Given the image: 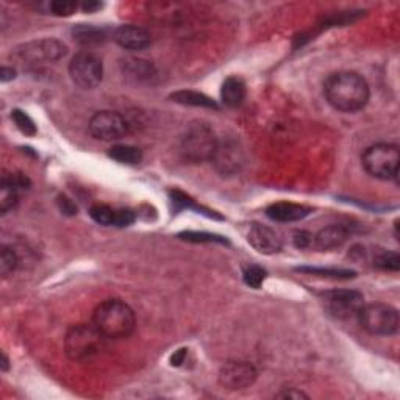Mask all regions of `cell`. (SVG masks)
Returning <instances> with one entry per match:
<instances>
[{"label":"cell","mask_w":400,"mask_h":400,"mask_svg":"<svg viewBox=\"0 0 400 400\" xmlns=\"http://www.w3.org/2000/svg\"><path fill=\"white\" fill-rule=\"evenodd\" d=\"M324 96L341 113H357L369 102V85L363 75L353 71L330 74L324 82Z\"/></svg>","instance_id":"obj_1"},{"label":"cell","mask_w":400,"mask_h":400,"mask_svg":"<svg viewBox=\"0 0 400 400\" xmlns=\"http://www.w3.org/2000/svg\"><path fill=\"white\" fill-rule=\"evenodd\" d=\"M92 324L108 339H123L135 332L136 317L130 305L119 299H107L96 306Z\"/></svg>","instance_id":"obj_2"},{"label":"cell","mask_w":400,"mask_h":400,"mask_svg":"<svg viewBox=\"0 0 400 400\" xmlns=\"http://www.w3.org/2000/svg\"><path fill=\"white\" fill-rule=\"evenodd\" d=\"M107 339L94 324H77L67 330L65 352L75 363H86L105 350Z\"/></svg>","instance_id":"obj_3"},{"label":"cell","mask_w":400,"mask_h":400,"mask_svg":"<svg viewBox=\"0 0 400 400\" xmlns=\"http://www.w3.org/2000/svg\"><path fill=\"white\" fill-rule=\"evenodd\" d=\"M361 165L370 177L379 180H397L400 152L397 144L377 143L361 155Z\"/></svg>","instance_id":"obj_4"},{"label":"cell","mask_w":400,"mask_h":400,"mask_svg":"<svg viewBox=\"0 0 400 400\" xmlns=\"http://www.w3.org/2000/svg\"><path fill=\"white\" fill-rule=\"evenodd\" d=\"M218 136L210 125L205 123L189 124L182 136V154L188 161L202 163L210 161L218 146Z\"/></svg>","instance_id":"obj_5"},{"label":"cell","mask_w":400,"mask_h":400,"mask_svg":"<svg viewBox=\"0 0 400 400\" xmlns=\"http://www.w3.org/2000/svg\"><path fill=\"white\" fill-rule=\"evenodd\" d=\"M357 319L361 328L374 336L396 335L400 326L397 308L383 302L364 304Z\"/></svg>","instance_id":"obj_6"},{"label":"cell","mask_w":400,"mask_h":400,"mask_svg":"<svg viewBox=\"0 0 400 400\" xmlns=\"http://www.w3.org/2000/svg\"><path fill=\"white\" fill-rule=\"evenodd\" d=\"M67 54V45L54 38H43L28 41L25 44L17 45L14 49V56L25 65H48L61 60Z\"/></svg>","instance_id":"obj_7"},{"label":"cell","mask_w":400,"mask_h":400,"mask_svg":"<svg viewBox=\"0 0 400 400\" xmlns=\"http://www.w3.org/2000/svg\"><path fill=\"white\" fill-rule=\"evenodd\" d=\"M69 75L78 88L94 90L103 78L102 60L91 52H78L69 63Z\"/></svg>","instance_id":"obj_8"},{"label":"cell","mask_w":400,"mask_h":400,"mask_svg":"<svg viewBox=\"0 0 400 400\" xmlns=\"http://www.w3.org/2000/svg\"><path fill=\"white\" fill-rule=\"evenodd\" d=\"M88 129L91 136L98 141H119L129 133V123L118 112L103 109L91 116Z\"/></svg>","instance_id":"obj_9"},{"label":"cell","mask_w":400,"mask_h":400,"mask_svg":"<svg viewBox=\"0 0 400 400\" xmlns=\"http://www.w3.org/2000/svg\"><path fill=\"white\" fill-rule=\"evenodd\" d=\"M257 377L258 370L252 363L233 359L222 364V368L219 369L218 381L224 390L241 391L252 386L257 381Z\"/></svg>","instance_id":"obj_10"},{"label":"cell","mask_w":400,"mask_h":400,"mask_svg":"<svg viewBox=\"0 0 400 400\" xmlns=\"http://www.w3.org/2000/svg\"><path fill=\"white\" fill-rule=\"evenodd\" d=\"M326 308L327 311L336 319H347L357 317L359 310L363 308L364 295L355 291V289H336L326 294Z\"/></svg>","instance_id":"obj_11"},{"label":"cell","mask_w":400,"mask_h":400,"mask_svg":"<svg viewBox=\"0 0 400 400\" xmlns=\"http://www.w3.org/2000/svg\"><path fill=\"white\" fill-rule=\"evenodd\" d=\"M210 161L221 176H235L244 166V152L233 139H219Z\"/></svg>","instance_id":"obj_12"},{"label":"cell","mask_w":400,"mask_h":400,"mask_svg":"<svg viewBox=\"0 0 400 400\" xmlns=\"http://www.w3.org/2000/svg\"><path fill=\"white\" fill-rule=\"evenodd\" d=\"M249 244H251L255 251L264 255H274L278 253L283 249V240L278 231L268 227V225L253 224L247 235Z\"/></svg>","instance_id":"obj_13"},{"label":"cell","mask_w":400,"mask_h":400,"mask_svg":"<svg viewBox=\"0 0 400 400\" xmlns=\"http://www.w3.org/2000/svg\"><path fill=\"white\" fill-rule=\"evenodd\" d=\"M114 43L120 45L125 50L139 52L147 49L150 43H152V36L144 27L133 25V24H124L119 25L113 32Z\"/></svg>","instance_id":"obj_14"},{"label":"cell","mask_w":400,"mask_h":400,"mask_svg":"<svg viewBox=\"0 0 400 400\" xmlns=\"http://www.w3.org/2000/svg\"><path fill=\"white\" fill-rule=\"evenodd\" d=\"M350 231L347 227L341 224H330L327 227H324L317 231V233L313 236V246H315L317 251L322 252H330L335 251V249H339L344 242L349 240Z\"/></svg>","instance_id":"obj_15"},{"label":"cell","mask_w":400,"mask_h":400,"mask_svg":"<svg viewBox=\"0 0 400 400\" xmlns=\"http://www.w3.org/2000/svg\"><path fill=\"white\" fill-rule=\"evenodd\" d=\"M311 213V208L293 202H277L266 208V216L275 222H297Z\"/></svg>","instance_id":"obj_16"},{"label":"cell","mask_w":400,"mask_h":400,"mask_svg":"<svg viewBox=\"0 0 400 400\" xmlns=\"http://www.w3.org/2000/svg\"><path fill=\"white\" fill-rule=\"evenodd\" d=\"M246 98V83L240 77H229L224 80L221 88V101L225 107H240Z\"/></svg>","instance_id":"obj_17"},{"label":"cell","mask_w":400,"mask_h":400,"mask_svg":"<svg viewBox=\"0 0 400 400\" xmlns=\"http://www.w3.org/2000/svg\"><path fill=\"white\" fill-rule=\"evenodd\" d=\"M124 74L127 77L135 80V82H147V80L154 78L156 75L155 66L147 60H141V58H127L123 63Z\"/></svg>","instance_id":"obj_18"},{"label":"cell","mask_w":400,"mask_h":400,"mask_svg":"<svg viewBox=\"0 0 400 400\" xmlns=\"http://www.w3.org/2000/svg\"><path fill=\"white\" fill-rule=\"evenodd\" d=\"M172 102L180 103V105H187V107H196V108H211L218 109L219 105L213 101L211 97H208L202 92L197 91H189V90H182L176 91L169 96Z\"/></svg>","instance_id":"obj_19"},{"label":"cell","mask_w":400,"mask_h":400,"mask_svg":"<svg viewBox=\"0 0 400 400\" xmlns=\"http://www.w3.org/2000/svg\"><path fill=\"white\" fill-rule=\"evenodd\" d=\"M72 34H74L75 41H78L83 45H96V44L103 43L107 39V33L103 28H98L94 25H85V24L74 27Z\"/></svg>","instance_id":"obj_20"},{"label":"cell","mask_w":400,"mask_h":400,"mask_svg":"<svg viewBox=\"0 0 400 400\" xmlns=\"http://www.w3.org/2000/svg\"><path fill=\"white\" fill-rule=\"evenodd\" d=\"M17 191H19V188L16 187L8 173L2 176V182H0V213L7 214L16 207Z\"/></svg>","instance_id":"obj_21"},{"label":"cell","mask_w":400,"mask_h":400,"mask_svg":"<svg viewBox=\"0 0 400 400\" xmlns=\"http://www.w3.org/2000/svg\"><path fill=\"white\" fill-rule=\"evenodd\" d=\"M108 156L123 165H138L143 160V152L138 147L127 146V144H116L108 150Z\"/></svg>","instance_id":"obj_22"},{"label":"cell","mask_w":400,"mask_h":400,"mask_svg":"<svg viewBox=\"0 0 400 400\" xmlns=\"http://www.w3.org/2000/svg\"><path fill=\"white\" fill-rule=\"evenodd\" d=\"M90 216L94 222L103 225V227H116V216H118V210L114 208L103 205V204H96L91 207Z\"/></svg>","instance_id":"obj_23"},{"label":"cell","mask_w":400,"mask_h":400,"mask_svg":"<svg viewBox=\"0 0 400 400\" xmlns=\"http://www.w3.org/2000/svg\"><path fill=\"white\" fill-rule=\"evenodd\" d=\"M17 264H19V258H17L14 249L10 246H2V251H0V275L3 278L13 275L17 269Z\"/></svg>","instance_id":"obj_24"},{"label":"cell","mask_w":400,"mask_h":400,"mask_svg":"<svg viewBox=\"0 0 400 400\" xmlns=\"http://www.w3.org/2000/svg\"><path fill=\"white\" fill-rule=\"evenodd\" d=\"M11 119H13V123L19 129V131L24 133L25 136L36 135V125H34L33 119L25 112H22V109H13L11 112Z\"/></svg>","instance_id":"obj_25"},{"label":"cell","mask_w":400,"mask_h":400,"mask_svg":"<svg viewBox=\"0 0 400 400\" xmlns=\"http://www.w3.org/2000/svg\"><path fill=\"white\" fill-rule=\"evenodd\" d=\"M374 266L381 271L397 272L400 268V257L396 252H379L374 257Z\"/></svg>","instance_id":"obj_26"},{"label":"cell","mask_w":400,"mask_h":400,"mask_svg":"<svg viewBox=\"0 0 400 400\" xmlns=\"http://www.w3.org/2000/svg\"><path fill=\"white\" fill-rule=\"evenodd\" d=\"M299 272H306V274H315L319 277L338 278V280H347V278L355 277V272L349 269H324V268H297Z\"/></svg>","instance_id":"obj_27"},{"label":"cell","mask_w":400,"mask_h":400,"mask_svg":"<svg viewBox=\"0 0 400 400\" xmlns=\"http://www.w3.org/2000/svg\"><path fill=\"white\" fill-rule=\"evenodd\" d=\"M242 278H244V283L247 286H251L253 289H260L266 280V271L262 268V266L252 264L247 266L242 272Z\"/></svg>","instance_id":"obj_28"},{"label":"cell","mask_w":400,"mask_h":400,"mask_svg":"<svg viewBox=\"0 0 400 400\" xmlns=\"http://www.w3.org/2000/svg\"><path fill=\"white\" fill-rule=\"evenodd\" d=\"M80 5L74 0H54V2L49 3V11L50 14L58 16V17H67L72 16Z\"/></svg>","instance_id":"obj_29"},{"label":"cell","mask_w":400,"mask_h":400,"mask_svg":"<svg viewBox=\"0 0 400 400\" xmlns=\"http://www.w3.org/2000/svg\"><path fill=\"white\" fill-rule=\"evenodd\" d=\"M180 240L188 242H221V244H229L227 240L222 236L213 235V233H199V231H183L178 235Z\"/></svg>","instance_id":"obj_30"},{"label":"cell","mask_w":400,"mask_h":400,"mask_svg":"<svg viewBox=\"0 0 400 400\" xmlns=\"http://www.w3.org/2000/svg\"><path fill=\"white\" fill-rule=\"evenodd\" d=\"M133 222H135V214H133V211L125 210V208L118 210V216H116V227L124 229V227H129V225H131Z\"/></svg>","instance_id":"obj_31"},{"label":"cell","mask_w":400,"mask_h":400,"mask_svg":"<svg viewBox=\"0 0 400 400\" xmlns=\"http://www.w3.org/2000/svg\"><path fill=\"white\" fill-rule=\"evenodd\" d=\"M293 240H294L295 247H299V249H306V247L313 244V235L308 233V231H305V230L295 231Z\"/></svg>","instance_id":"obj_32"},{"label":"cell","mask_w":400,"mask_h":400,"mask_svg":"<svg viewBox=\"0 0 400 400\" xmlns=\"http://www.w3.org/2000/svg\"><path fill=\"white\" fill-rule=\"evenodd\" d=\"M277 399H288V400H300V399H308L305 392L300 390H295V388H288V390H283L278 394H275Z\"/></svg>","instance_id":"obj_33"},{"label":"cell","mask_w":400,"mask_h":400,"mask_svg":"<svg viewBox=\"0 0 400 400\" xmlns=\"http://www.w3.org/2000/svg\"><path fill=\"white\" fill-rule=\"evenodd\" d=\"M58 204H60L61 211L69 214V216H74V214H77V207H75L72 204V200L67 199V197H65V196L60 197V199H58Z\"/></svg>","instance_id":"obj_34"},{"label":"cell","mask_w":400,"mask_h":400,"mask_svg":"<svg viewBox=\"0 0 400 400\" xmlns=\"http://www.w3.org/2000/svg\"><path fill=\"white\" fill-rule=\"evenodd\" d=\"M16 78V71L13 67H7V66H3L2 69H0V80H2L3 83H7L10 82V80H13Z\"/></svg>","instance_id":"obj_35"},{"label":"cell","mask_w":400,"mask_h":400,"mask_svg":"<svg viewBox=\"0 0 400 400\" xmlns=\"http://www.w3.org/2000/svg\"><path fill=\"white\" fill-rule=\"evenodd\" d=\"M185 355H187V349H180V350H177L176 353H173V355H172V359H171L172 366H180V364L183 363Z\"/></svg>","instance_id":"obj_36"},{"label":"cell","mask_w":400,"mask_h":400,"mask_svg":"<svg viewBox=\"0 0 400 400\" xmlns=\"http://www.w3.org/2000/svg\"><path fill=\"white\" fill-rule=\"evenodd\" d=\"M80 8H82L85 13H94V11L102 8V3H98V2H85V3L80 5Z\"/></svg>","instance_id":"obj_37"},{"label":"cell","mask_w":400,"mask_h":400,"mask_svg":"<svg viewBox=\"0 0 400 400\" xmlns=\"http://www.w3.org/2000/svg\"><path fill=\"white\" fill-rule=\"evenodd\" d=\"M2 369L3 370H8V358H7V355H2Z\"/></svg>","instance_id":"obj_38"}]
</instances>
